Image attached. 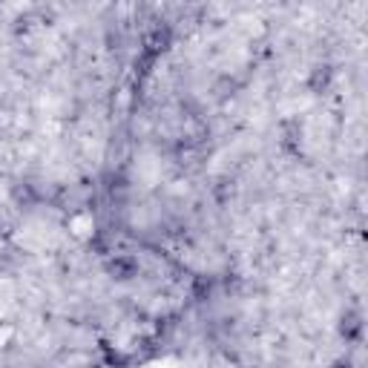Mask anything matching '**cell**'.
Wrapping results in <instances>:
<instances>
[{"label":"cell","mask_w":368,"mask_h":368,"mask_svg":"<svg viewBox=\"0 0 368 368\" xmlns=\"http://www.w3.org/2000/svg\"><path fill=\"white\" fill-rule=\"evenodd\" d=\"M107 273L118 282H130L138 276V259L135 256H112L107 262Z\"/></svg>","instance_id":"obj_1"},{"label":"cell","mask_w":368,"mask_h":368,"mask_svg":"<svg viewBox=\"0 0 368 368\" xmlns=\"http://www.w3.org/2000/svg\"><path fill=\"white\" fill-rule=\"evenodd\" d=\"M328 84H331V69H328V66H317V69L311 72V78H308V87H311L314 93H325Z\"/></svg>","instance_id":"obj_2"},{"label":"cell","mask_w":368,"mask_h":368,"mask_svg":"<svg viewBox=\"0 0 368 368\" xmlns=\"http://www.w3.org/2000/svg\"><path fill=\"white\" fill-rule=\"evenodd\" d=\"M342 337H345V340H351V342H357V340L362 337V322H359V314H348V317L342 320Z\"/></svg>","instance_id":"obj_3"},{"label":"cell","mask_w":368,"mask_h":368,"mask_svg":"<svg viewBox=\"0 0 368 368\" xmlns=\"http://www.w3.org/2000/svg\"><path fill=\"white\" fill-rule=\"evenodd\" d=\"M63 365L66 368H93V357L87 351H69V354H63Z\"/></svg>","instance_id":"obj_4"},{"label":"cell","mask_w":368,"mask_h":368,"mask_svg":"<svg viewBox=\"0 0 368 368\" xmlns=\"http://www.w3.org/2000/svg\"><path fill=\"white\" fill-rule=\"evenodd\" d=\"M334 368H351V362L348 359H340V362H334Z\"/></svg>","instance_id":"obj_5"}]
</instances>
